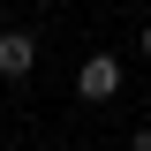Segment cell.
<instances>
[{"label": "cell", "instance_id": "obj_1", "mask_svg": "<svg viewBox=\"0 0 151 151\" xmlns=\"http://www.w3.org/2000/svg\"><path fill=\"white\" fill-rule=\"evenodd\" d=\"M113 91H121V60H113V53H91L83 68H76V98H91V106H106Z\"/></svg>", "mask_w": 151, "mask_h": 151}, {"label": "cell", "instance_id": "obj_3", "mask_svg": "<svg viewBox=\"0 0 151 151\" xmlns=\"http://www.w3.org/2000/svg\"><path fill=\"white\" fill-rule=\"evenodd\" d=\"M129 151H151V129H136V136H129Z\"/></svg>", "mask_w": 151, "mask_h": 151}, {"label": "cell", "instance_id": "obj_4", "mask_svg": "<svg viewBox=\"0 0 151 151\" xmlns=\"http://www.w3.org/2000/svg\"><path fill=\"white\" fill-rule=\"evenodd\" d=\"M144 53H151V23H144Z\"/></svg>", "mask_w": 151, "mask_h": 151}, {"label": "cell", "instance_id": "obj_2", "mask_svg": "<svg viewBox=\"0 0 151 151\" xmlns=\"http://www.w3.org/2000/svg\"><path fill=\"white\" fill-rule=\"evenodd\" d=\"M30 68H38V38H30V30H0V76L23 83Z\"/></svg>", "mask_w": 151, "mask_h": 151}]
</instances>
